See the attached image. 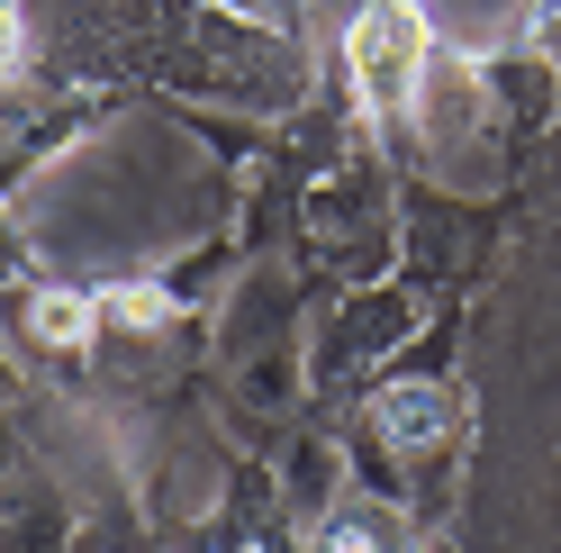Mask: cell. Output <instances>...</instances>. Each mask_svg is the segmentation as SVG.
Masks as SVG:
<instances>
[{
    "mask_svg": "<svg viewBox=\"0 0 561 553\" xmlns=\"http://www.w3.org/2000/svg\"><path fill=\"white\" fill-rule=\"evenodd\" d=\"M236 19H263V27H280V37H290L299 27V0H227Z\"/></svg>",
    "mask_w": 561,
    "mask_h": 553,
    "instance_id": "obj_7",
    "label": "cell"
},
{
    "mask_svg": "<svg viewBox=\"0 0 561 553\" xmlns=\"http://www.w3.org/2000/svg\"><path fill=\"white\" fill-rule=\"evenodd\" d=\"M371 427L390 436L399 454H435V444H453V427H462V399L444 382H390L371 399Z\"/></svg>",
    "mask_w": 561,
    "mask_h": 553,
    "instance_id": "obj_3",
    "label": "cell"
},
{
    "mask_svg": "<svg viewBox=\"0 0 561 553\" xmlns=\"http://www.w3.org/2000/svg\"><path fill=\"white\" fill-rule=\"evenodd\" d=\"M408 10L426 19V37H435L444 55H462V64L507 55L525 27H535V0H408Z\"/></svg>",
    "mask_w": 561,
    "mask_h": 553,
    "instance_id": "obj_2",
    "label": "cell"
},
{
    "mask_svg": "<svg viewBox=\"0 0 561 553\" xmlns=\"http://www.w3.org/2000/svg\"><path fill=\"white\" fill-rule=\"evenodd\" d=\"M308 553H426L416 544V527L399 508H380V499H335L318 527H308Z\"/></svg>",
    "mask_w": 561,
    "mask_h": 553,
    "instance_id": "obj_4",
    "label": "cell"
},
{
    "mask_svg": "<svg viewBox=\"0 0 561 553\" xmlns=\"http://www.w3.org/2000/svg\"><path fill=\"white\" fill-rule=\"evenodd\" d=\"M344 64H354V91H363V110L380 127H399L416 119V91H426V19L408 10V0H363V19H354V37H344Z\"/></svg>",
    "mask_w": 561,
    "mask_h": 553,
    "instance_id": "obj_1",
    "label": "cell"
},
{
    "mask_svg": "<svg viewBox=\"0 0 561 553\" xmlns=\"http://www.w3.org/2000/svg\"><path fill=\"white\" fill-rule=\"evenodd\" d=\"M91 318H100V300H73V291H19L10 300V327L27 345H55V354H82Z\"/></svg>",
    "mask_w": 561,
    "mask_h": 553,
    "instance_id": "obj_5",
    "label": "cell"
},
{
    "mask_svg": "<svg viewBox=\"0 0 561 553\" xmlns=\"http://www.w3.org/2000/svg\"><path fill=\"white\" fill-rule=\"evenodd\" d=\"M19 55H27V19H19V0H0V82L19 74Z\"/></svg>",
    "mask_w": 561,
    "mask_h": 553,
    "instance_id": "obj_6",
    "label": "cell"
}]
</instances>
